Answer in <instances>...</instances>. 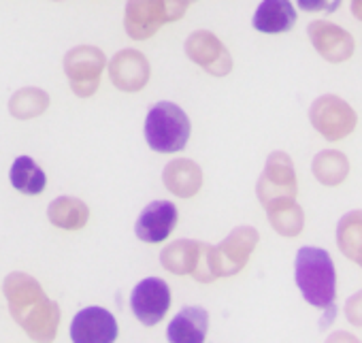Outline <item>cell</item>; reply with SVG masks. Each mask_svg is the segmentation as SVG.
Instances as JSON below:
<instances>
[{
    "instance_id": "1",
    "label": "cell",
    "mask_w": 362,
    "mask_h": 343,
    "mask_svg": "<svg viewBox=\"0 0 362 343\" xmlns=\"http://www.w3.org/2000/svg\"><path fill=\"white\" fill-rule=\"evenodd\" d=\"M5 296L13 320L33 341H54L60 326V307L28 273L16 271L5 279Z\"/></svg>"
},
{
    "instance_id": "2",
    "label": "cell",
    "mask_w": 362,
    "mask_h": 343,
    "mask_svg": "<svg viewBox=\"0 0 362 343\" xmlns=\"http://www.w3.org/2000/svg\"><path fill=\"white\" fill-rule=\"evenodd\" d=\"M294 277L303 298L309 305L328 311L322 324L328 326V322L337 315V307H332L337 298V271L330 254L322 248H300L294 260Z\"/></svg>"
},
{
    "instance_id": "3",
    "label": "cell",
    "mask_w": 362,
    "mask_h": 343,
    "mask_svg": "<svg viewBox=\"0 0 362 343\" xmlns=\"http://www.w3.org/2000/svg\"><path fill=\"white\" fill-rule=\"evenodd\" d=\"M192 132L190 117L170 100L156 103L145 117L147 145L158 153H175L188 145Z\"/></svg>"
},
{
    "instance_id": "4",
    "label": "cell",
    "mask_w": 362,
    "mask_h": 343,
    "mask_svg": "<svg viewBox=\"0 0 362 343\" xmlns=\"http://www.w3.org/2000/svg\"><path fill=\"white\" fill-rule=\"evenodd\" d=\"M188 0H128L124 13V28L130 39L145 41L164 24L186 16Z\"/></svg>"
},
{
    "instance_id": "5",
    "label": "cell",
    "mask_w": 362,
    "mask_h": 343,
    "mask_svg": "<svg viewBox=\"0 0 362 343\" xmlns=\"http://www.w3.org/2000/svg\"><path fill=\"white\" fill-rule=\"evenodd\" d=\"M258 231L254 226H237L220 243L209 248V267L214 277H230L245 269L250 256L258 245Z\"/></svg>"
},
{
    "instance_id": "6",
    "label": "cell",
    "mask_w": 362,
    "mask_h": 343,
    "mask_svg": "<svg viewBox=\"0 0 362 343\" xmlns=\"http://www.w3.org/2000/svg\"><path fill=\"white\" fill-rule=\"evenodd\" d=\"M309 122L311 126L328 141H341L349 136L358 124V115L349 103L341 96L324 94L315 98L309 107Z\"/></svg>"
},
{
    "instance_id": "7",
    "label": "cell",
    "mask_w": 362,
    "mask_h": 343,
    "mask_svg": "<svg viewBox=\"0 0 362 343\" xmlns=\"http://www.w3.org/2000/svg\"><path fill=\"white\" fill-rule=\"evenodd\" d=\"M256 194L262 207L281 199H296L298 182H296L292 158L286 151H273L267 158L264 170L256 186Z\"/></svg>"
},
{
    "instance_id": "8",
    "label": "cell",
    "mask_w": 362,
    "mask_h": 343,
    "mask_svg": "<svg viewBox=\"0 0 362 343\" xmlns=\"http://www.w3.org/2000/svg\"><path fill=\"white\" fill-rule=\"evenodd\" d=\"M105 64H107L105 54L98 47L94 45L73 47L64 56V73L69 77L71 90L81 98L92 96L100 86V75L105 71Z\"/></svg>"
},
{
    "instance_id": "9",
    "label": "cell",
    "mask_w": 362,
    "mask_h": 343,
    "mask_svg": "<svg viewBox=\"0 0 362 343\" xmlns=\"http://www.w3.org/2000/svg\"><path fill=\"white\" fill-rule=\"evenodd\" d=\"M186 56L214 77H226L233 71V56L226 45L209 30H197L186 41Z\"/></svg>"
},
{
    "instance_id": "10",
    "label": "cell",
    "mask_w": 362,
    "mask_h": 343,
    "mask_svg": "<svg viewBox=\"0 0 362 343\" xmlns=\"http://www.w3.org/2000/svg\"><path fill=\"white\" fill-rule=\"evenodd\" d=\"M130 307H132L134 318L141 324H145V326L158 324L170 307L168 284L160 277H147V279L139 281L132 290Z\"/></svg>"
},
{
    "instance_id": "11",
    "label": "cell",
    "mask_w": 362,
    "mask_h": 343,
    "mask_svg": "<svg viewBox=\"0 0 362 343\" xmlns=\"http://www.w3.org/2000/svg\"><path fill=\"white\" fill-rule=\"evenodd\" d=\"M307 35H309V41H311L313 50L326 62H332V64L345 62L356 52L354 37L345 28H341V26H337L332 22L315 20V22H311L307 26Z\"/></svg>"
},
{
    "instance_id": "12",
    "label": "cell",
    "mask_w": 362,
    "mask_h": 343,
    "mask_svg": "<svg viewBox=\"0 0 362 343\" xmlns=\"http://www.w3.org/2000/svg\"><path fill=\"white\" fill-rule=\"evenodd\" d=\"M117 337V322L105 307L81 309L71 324V339L75 343H111Z\"/></svg>"
},
{
    "instance_id": "13",
    "label": "cell",
    "mask_w": 362,
    "mask_h": 343,
    "mask_svg": "<svg viewBox=\"0 0 362 343\" xmlns=\"http://www.w3.org/2000/svg\"><path fill=\"white\" fill-rule=\"evenodd\" d=\"M177 218V207L170 201H153L139 214L134 233L145 243H160L175 231Z\"/></svg>"
},
{
    "instance_id": "14",
    "label": "cell",
    "mask_w": 362,
    "mask_h": 343,
    "mask_svg": "<svg viewBox=\"0 0 362 343\" xmlns=\"http://www.w3.org/2000/svg\"><path fill=\"white\" fill-rule=\"evenodd\" d=\"M109 77L122 92H139L149 81V62L136 50H124L109 62Z\"/></svg>"
},
{
    "instance_id": "15",
    "label": "cell",
    "mask_w": 362,
    "mask_h": 343,
    "mask_svg": "<svg viewBox=\"0 0 362 343\" xmlns=\"http://www.w3.org/2000/svg\"><path fill=\"white\" fill-rule=\"evenodd\" d=\"M162 182L168 192H173L179 199L194 197L203 186V170L194 160L177 158L164 166Z\"/></svg>"
},
{
    "instance_id": "16",
    "label": "cell",
    "mask_w": 362,
    "mask_h": 343,
    "mask_svg": "<svg viewBox=\"0 0 362 343\" xmlns=\"http://www.w3.org/2000/svg\"><path fill=\"white\" fill-rule=\"evenodd\" d=\"M209 330V313L199 305L181 309L168 324L166 337L173 343H201Z\"/></svg>"
},
{
    "instance_id": "17",
    "label": "cell",
    "mask_w": 362,
    "mask_h": 343,
    "mask_svg": "<svg viewBox=\"0 0 362 343\" xmlns=\"http://www.w3.org/2000/svg\"><path fill=\"white\" fill-rule=\"evenodd\" d=\"M296 24V9L290 0H262L258 5L252 26L262 35H284Z\"/></svg>"
},
{
    "instance_id": "18",
    "label": "cell",
    "mask_w": 362,
    "mask_h": 343,
    "mask_svg": "<svg viewBox=\"0 0 362 343\" xmlns=\"http://www.w3.org/2000/svg\"><path fill=\"white\" fill-rule=\"evenodd\" d=\"M271 226L275 228V233H279L281 237H298L305 228V211L303 207L296 203V199H281L275 201L271 205L264 207Z\"/></svg>"
},
{
    "instance_id": "19",
    "label": "cell",
    "mask_w": 362,
    "mask_h": 343,
    "mask_svg": "<svg viewBox=\"0 0 362 343\" xmlns=\"http://www.w3.org/2000/svg\"><path fill=\"white\" fill-rule=\"evenodd\" d=\"M311 170L315 180L322 184V186H328V188H337L341 186L347 175H349V160L343 151L339 149H324L320 151L315 158H313V164H311Z\"/></svg>"
},
{
    "instance_id": "20",
    "label": "cell",
    "mask_w": 362,
    "mask_h": 343,
    "mask_svg": "<svg viewBox=\"0 0 362 343\" xmlns=\"http://www.w3.org/2000/svg\"><path fill=\"white\" fill-rule=\"evenodd\" d=\"M47 218L54 226L64 231H79L90 220V209L75 197H58L47 207Z\"/></svg>"
},
{
    "instance_id": "21",
    "label": "cell",
    "mask_w": 362,
    "mask_h": 343,
    "mask_svg": "<svg viewBox=\"0 0 362 343\" xmlns=\"http://www.w3.org/2000/svg\"><path fill=\"white\" fill-rule=\"evenodd\" d=\"M337 245L345 258L362 269V209L349 211L339 220Z\"/></svg>"
},
{
    "instance_id": "22",
    "label": "cell",
    "mask_w": 362,
    "mask_h": 343,
    "mask_svg": "<svg viewBox=\"0 0 362 343\" xmlns=\"http://www.w3.org/2000/svg\"><path fill=\"white\" fill-rule=\"evenodd\" d=\"M9 180H11V186L22 192V194H28V197H35V194H41L47 186V175L45 170L28 156H20L16 158L11 170H9Z\"/></svg>"
},
{
    "instance_id": "23",
    "label": "cell",
    "mask_w": 362,
    "mask_h": 343,
    "mask_svg": "<svg viewBox=\"0 0 362 343\" xmlns=\"http://www.w3.org/2000/svg\"><path fill=\"white\" fill-rule=\"evenodd\" d=\"M199 245L201 241H192V239L173 241L160 254L162 267L175 275H192L199 260Z\"/></svg>"
},
{
    "instance_id": "24",
    "label": "cell",
    "mask_w": 362,
    "mask_h": 343,
    "mask_svg": "<svg viewBox=\"0 0 362 343\" xmlns=\"http://www.w3.org/2000/svg\"><path fill=\"white\" fill-rule=\"evenodd\" d=\"M49 107V94L39 88H22L13 94L9 111L18 120H33Z\"/></svg>"
},
{
    "instance_id": "25",
    "label": "cell",
    "mask_w": 362,
    "mask_h": 343,
    "mask_svg": "<svg viewBox=\"0 0 362 343\" xmlns=\"http://www.w3.org/2000/svg\"><path fill=\"white\" fill-rule=\"evenodd\" d=\"M296 3L307 13H320V11L332 13L341 7V0H296Z\"/></svg>"
},
{
    "instance_id": "26",
    "label": "cell",
    "mask_w": 362,
    "mask_h": 343,
    "mask_svg": "<svg viewBox=\"0 0 362 343\" xmlns=\"http://www.w3.org/2000/svg\"><path fill=\"white\" fill-rule=\"evenodd\" d=\"M345 318L351 324L362 326V290L347 298V303H345Z\"/></svg>"
},
{
    "instance_id": "27",
    "label": "cell",
    "mask_w": 362,
    "mask_h": 343,
    "mask_svg": "<svg viewBox=\"0 0 362 343\" xmlns=\"http://www.w3.org/2000/svg\"><path fill=\"white\" fill-rule=\"evenodd\" d=\"M351 13L356 20L362 22V0H351Z\"/></svg>"
},
{
    "instance_id": "28",
    "label": "cell",
    "mask_w": 362,
    "mask_h": 343,
    "mask_svg": "<svg viewBox=\"0 0 362 343\" xmlns=\"http://www.w3.org/2000/svg\"><path fill=\"white\" fill-rule=\"evenodd\" d=\"M337 339H347V341H358L354 335H347V332H334L330 335V341H337Z\"/></svg>"
},
{
    "instance_id": "29",
    "label": "cell",
    "mask_w": 362,
    "mask_h": 343,
    "mask_svg": "<svg viewBox=\"0 0 362 343\" xmlns=\"http://www.w3.org/2000/svg\"><path fill=\"white\" fill-rule=\"evenodd\" d=\"M188 3H190V5H192V3H197V0H188Z\"/></svg>"
}]
</instances>
